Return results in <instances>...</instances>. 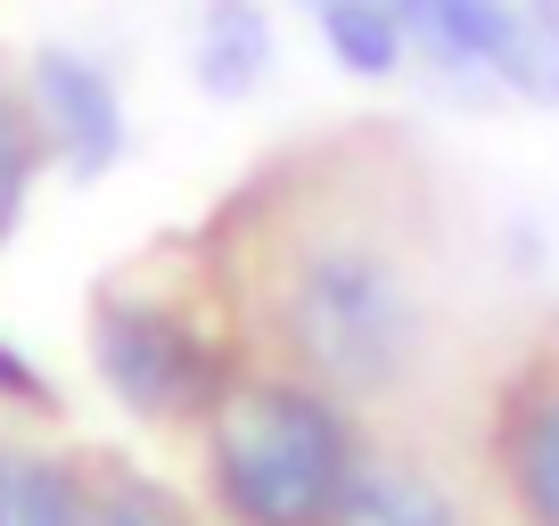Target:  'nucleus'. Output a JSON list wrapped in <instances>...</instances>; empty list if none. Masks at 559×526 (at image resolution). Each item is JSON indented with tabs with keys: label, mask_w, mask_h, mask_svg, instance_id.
<instances>
[{
	"label": "nucleus",
	"mask_w": 559,
	"mask_h": 526,
	"mask_svg": "<svg viewBox=\"0 0 559 526\" xmlns=\"http://www.w3.org/2000/svg\"><path fill=\"white\" fill-rule=\"evenodd\" d=\"M34 91H41V107H50L58 148L74 157V174L116 165V148H123V107H116V91H107L99 67H83L74 50H41V58H34Z\"/></svg>",
	"instance_id": "obj_4"
},
{
	"label": "nucleus",
	"mask_w": 559,
	"mask_h": 526,
	"mask_svg": "<svg viewBox=\"0 0 559 526\" xmlns=\"http://www.w3.org/2000/svg\"><path fill=\"white\" fill-rule=\"evenodd\" d=\"M519 493L526 510H535V526H559V386L543 395V404H526L519 420Z\"/></svg>",
	"instance_id": "obj_11"
},
{
	"label": "nucleus",
	"mask_w": 559,
	"mask_h": 526,
	"mask_svg": "<svg viewBox=\"0 0 559 526\" xmlns=\"http://www.w3.org/2000/svg\"><path fill=\"white\" fill-rule=\"evenodd\" d=\"M107 526H165V518H148V510H116Z\"/></svg>",
	"instance_id": "obj_13"
},
{
	"label": "nucleus",
	"mask_w": 559,
	"mask_h": 526,
	"mask_svg": "<svg viewBox=\"0 0 559 526\" xmlns=\"http://www.w3.org/2000/svg\"><path fill=\"white\" fill-rule=\"evenodd\" d=\"M0 526H91V502L67 469L34 453H0Z\"/></svg>",
	"instance_id": "obj_9"
},
{
	"label": "nucleus",
	"mask_w": 559,
	"mask_h": 526,
	"mask_svg": "<svg viewBox=\"0 0 559 526\" xmlns=\"http://www.w3.org/2000/svg\"><path fill=\"white\" fill-rule=\"evenodd\" d=\"M502 74L519 99H543L559 107V0H519V17H510V41H502Z\"/></svg>",
	"instance_id": "obj_10"
},
{
	"label": "nucleus",
	"mask_w": 559,
	"mask_h": 526,
	"mask_svg": "<svg viewBox=\"0 0 559 526\" xmlns=\"http://www.w3.org/2000/svg\"><path fill=\"white\" fill-rule=\"evenodd\" d=\"M99 370L132 411H181L214 386L206 346H198L181 321L148 313V304H123V313L99 321Z\"/></svg>",
	"instance_id": "obj_3"
},
{
	"label": "nucleus",
	"mask_w": 559,
	"mask_h": 526,
	"mask_svg": "<svg viewBox=\"0 0 559 526\" xmlns=\"http://www.w3.org/2000/svg\"><path fill=\"white\" fill-rule=\"evenodd\" d=\"M25 181H34V141H25L17 107H0V239H9V223L25 206Z\"/></svg>",
	"instance_id": "obj_12"
},
{
	"label": "nucleus",
	"mask_w": 559,
	"mask_h": 526,
	"mask_svg": "<svg viewBox=\"0 0 559 526\" xmlns=\"http://www.w3.org/2000/svg\"><path fill=\"white\" fill-rule=\"evenodd\" d=\"M198 83L214 99H247L272 67V25H263L255 0H206V17H198Z\"/></svg>",
	"instance_id": "obj_6"
},
{
	"label": "nucleus",
	"mask_w": 559,
	"mask_h": 526,
	"mask_svg": "<svg viewBox=\"0 0 559 526\" xmlns=\"http://www.w3.org/2000/svg\"><path fill=\"white\" fill-rule=\"evenodd\" d=\"M395 17H403V41H412L428 67L493 74V67H502V41H510L519 0H395Z\"/></svg>",
	"instance_id": "obj_5"
},
{
	"label": "nucleus",
	"mask_w": 559,
	"mask_h": 526,
	"mask_svg": "<svg viewBox=\"0 0 559 526\" xmlns=\"http://www.w3.org/2000/svg\"><path fill=\"white\" fill-rule=\"evenodd\" d=\"M214 477L247 526H321L346 493V428L297 386H247L214 411Z\"/></svg>",
	"instance_id": "obj_1"
},
{
	"label": "nucleus",
	"mask_w": 559,
	"mask_h": 526,
	"mask_svg": "<svg viewBox=\"0 0 559 526\" xmlns=\"http://www.w3.org/2000/svg\"><path fill=\"white\" fill-rule=\"evenodd\" d=\"M288 337L297 354L337 386H379L403 370L419 337L412 288H403L395 263L379 255H313L297 272V297H288Z\"/></svg>",
	"instance_id": "obj_2"
},
{
	"label": "nucleus",
	"mask_w": 559,
	"mask_h": 526,
	"mask_svg": "<svg viewBox=\"0 0 559 526\" xmlns=\"http://www.w3.org/2000/svg\"><path fill=\"white\" fill-rule=\"evenodd\" d=\"M313 9H321V41L346 74H395V58L412 50L395 0H313Z\"/></svg>",
	"instance_id": "obj_8"
},
{
	"label": "nucleus",
	"mask_w": 559,
	"mask_h": 526,
	"mask_svg": "<svg viewBox=\"0 0 559 526\" xmlns=\"http://www.w3.org/2000/svg\"><path fill=\"white\" fill-rule=\"evenodd\" d=\"M330 518L337 526H453V510H444L437 486L412 477V469H354Z\"/></svg>",
	"instance_id": "obj_7"
}]
</instances>
